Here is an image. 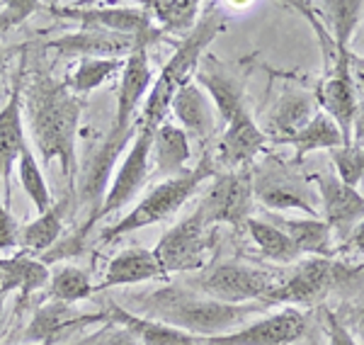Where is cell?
I'll use <instances>...</instances> for the list:
<instances>
[{
    "instance_id": "6da1fadb",
    "label": "cell",
    "mask_w": 364,
    "mask_h": 345,
    "mask_svg": "<svg viewBox=\"0 0 364 345\" xmlns=\"http://www.w3.org/2000/svg\"><path fill=\"white\" fill-rule=\"evenodd\" d=\"M85 100L68 90L63 80L49 73H34L22 92V110L32 132V142L44 163L58 161L63 175L73 180L78 159L75 139Z\"/></svg>"
},
{
    "instance_id": "7a4b0ae2",
    "label": "cell",
    "mask_w": 364,
    "mask_h": 345,
    "mask_svg": "<svg viewBox=\"0 0 364 345\" xmlns=\"http://www.w3.org/2000/svg\"><path fill=\"white\" fill-rule=\"evenodd\" d=\"M134 302H136L139 317L161 321L195 338L226 336L243 329L248 319L265 312L262 304H224L209 299L185 285H168Z\"/></svg>"
},
{
    "instance_id": "3957f363",
    "label": "cell",
    "mask_w": 364,
    "mask_h": 345,
    "mask_svg": "<svg viewBox=\"0 0 364 345\" xmlns=\"http://www.w3.org/2000/svg\"><path fill=\"white\" fill-rule=\"evenodd\" d=\"M221 27H224V10H221V5H202V15H199L195 29L178 44L173 58L163 66L158 78H154V85H151L149 95L144 100V107H141V117L136 122L139 127L156 132L168 120L175 92L195 78L199 63L204 58V51L216 39Z\"/></svg>"
},
{
    "instance_id": "277c9868",
    "label": "cell",
    "mask_w": 364,
    "mask_h": 345,
    "mask_svg": "<svg viewBox=\"0 0 364 345\" xmlns=\"http://www.w3.org/2000/svg\"><path fill=\"white\" fill-rule=\"evenodd\" d=\"M214 175H216V163L207 151L195 168H187L182 175H175V178L158 183L136 207L129 209L117 224L107 226L102 231V241H112V238L127 236L132 231L146 229L151 224H161V221L170 219L175 212H180L185 207V202L202 187V183H207Z\"/></svg>"
},
{
    "instance_id": "5b68a950",
    "label": "cell",
    "mask_w": 364,
    "mask_h": 345,
    "mask_svg": "<svg viewBox=\"0 0 364 345\" xmlns=\"http://www.w3.org/2000/svg\"><path fill=\"white\" fill-rule=\"evenodd\" d=\"M163 37L161 29L154 32L139 34L134 42L132 54L127 56V63L122 68L119 87H117V112L112 129L105 137V142L124 149L127 144H132V139L136 137V110L139 105L146 100L151 85H154V71H151V56L149 49L151 44H158Z\"/></svg>"
},
{
    "instance_id": "8992f818",
    "label": "cell",
    "mask_w": 364,
    "mask_h": 345,
    "mask_svg": "<svg viewBox=\"0 0 364 345\" xmlns=\"http://www.w3.org/2000/svg\"><path fill=\"white\" fill-rule=\"evenodd\" d=\"M282 282V275L262 267L240 265V262H219L199 270L197 277H192L190 290L209 299L224 302V304H245V302H260Z\"/></svg>"
},
{
    "instance_id": "52a82bcc",
    "label": "cell",
    "mask_w": 364,
    "mask_h": 345,
    "mask_svg": "<svg viewBox=\"0 0 364 345\" xmlns=\"http://www.w3.org/2000/svg\"><path fill=\"white\" fill-rule=\"evenodd\" d=\"M252 175V195L267 209H301L309 216H318L321 200L318 192L311 187V178L296 171V163H284L279 159H265L255 166Z\"/></svg>"
},
{
    "instance_id": "ba28073f",
    "label": "cell",
    "mask_w": 364,
    "mask_h": 345,
    "mask_svg": "<svg viewBox=\"0 0 364 345\" xmlns=\"http://www.w3.org/2000/svg\"><path fill=\"white\" fill-rule=\"evenodd\" d=\"M352 277V270L331 258H316L309 255L306 260H299L287 277L262 299V307L284 304V307H314L326 299L333 290L345 285Z\"/></svg>"
},
{
    "instance_id": "9c48e42d",
    "label": "cell",
    "mask_w": 364,
    "mask_h": 345,
    "mask_svg": "<svg viewBox=\"0 0 364 345\" xmlns=\"http://www.w3.org/2000/svg\"><path fill=\"white\" fill-rule=\"evenodd\" d=\"M252 202L255 195H252L250 168L226 171L214 178V185L204 192L195 214L211 229H216L219 224L245 226L252 212Z\"/></svg>"
},
{
    "instance_id": "30bf717a",
    "label": "cell",
    "mask_w": 364,
    "mask_h": 345,
    "mask_svg": "<svg viewBox=\"0 0 364 345\" xmlns=\"http://www.w3.org/2000/svg\"><path fill=\"white\" fill-rule=\"evenodd\" d=\"M214 231L197 214H190L180 224L170 226L154 248L163 272H195L204 270L207 253L214 243Z\"/></svg>"
},
{
    "instance_id": "8fae6325",
    "label": "cell",
    "mask_w": 364,
    "mask_h": 345,
    "mask_svg": "<svg viewBox=\"0 0 364 345\" xmlns=\"http://www.w3.org/2000/svg\"><path fill=\"white\" fill-rule=\"evenodd\" d=\"M139 127V124H136ZM154 134L151 129H144L139 127L136 137L132 139L127 149V156L122 159L119 171L112 175V183L107 185V192H105V200L100 204L95 219L92 224L100 219H105L107 214L117 212V209L127 207L129 202L136 197V192L144 187V183L151 175V146H154Z\"/></svg>"
},
{
    "instance_id": "7c38bea8",
    "label": "cell",
    "mask_w": 364,
    "mask_h": 345,
    "mask_svg": "<svg viewBox=\"0 0 364 345\" xmlns=\"http://www.w3.org/2000/svg\"><path fill=\"white\" fill-rule=\"evenodd\" d=\"M54 17L78 22L80 27L107 29V32L127 34V37H139V34L158 29L146 13L144 5H46Z\"/></svg>"
},
{
    "instance_id": "4fadbf2b",
    "label": "cell",
    "mask_w": 364,
    "mask_h": 345,
    "mask_svg": "<svg viewBox=\"0 0 364 345\" xmlns=\"http://www.w3.org/2000/svg\"><path fill=\"white\" fill-rule=\"evenodd\" d=\"M311 183L318 190L323 221L331 226L333 238L345 241L357 224L364 221V195L357 187L345 185L336 173H314Z\"/></svg>"
},
{
    "instance_id": "5bb4252c",
    "label": "cell",
    "mask_w": 364,
    "mask_h": 345,
    "mask_svg": "<svg viewBox=\"0 0 364 345\" xmlns=\"http://www.w3.org/2000/svg\"><path fill=\"white\" fill-rule=\"evenodd\" d=\"M306 333V314L284 307L277 314L245 324L243 329L216 338H199V345H291Z\"/></svg>"
},
{
    "instance_id": "9a60e30c",
    "label": "cell",
    "mask_w": 364,
    "mask_h": 345,
    "mask_svg": "<svg viewBox=\"0 0 364 345\" xmlns=\"http://www.w3.org/2000/svg\"><path fill=\"white\" fill-rule=\"evenodd\" d=\"M195 83L209 95L219 120L228 124L236 115H240L245 107V80L236 68L228 63L216 61L214 56L204 54L195 73Z\"/></svg>"
},
{
    "instance_id": "2e32d148",
    "label": "cell",
    "mask_w": 364,
    "mask_h": 345,
    "mask_svg": "<svg viewBox=\"0 0 364 345\" xmlns=\"http://www.w3.org/2000/svg\"><path fill=\"white\" fill-rule=\"evenodd\" d=\"M348 58H350V49L348 51L338 49V58H336V63H333V68L328 73H323V80L314 90L318 107L331 117L340 127V132H343L345 146L352 144V117H355V110H357V95L350 80Z\"/></svg>"
},
{
    "instance_id": "e0dca14e",
    "label": "cell",
    "mask_w": 364,
    "mask_h": 345,
    "mask_svg": "<svg viewBox=\"0 0 364 345\" xmlns=\"http://www.w3.org/2000/svg\"><path fill=\"white\" fill-rule=\"evenodd\" d=\"M267 144L269 139L262 127L252 120L248 110H243L228 122L224 134L219 137L214 163L226 171H240V168H248L255 156L265 151Z\"/></svg>"
},
{
    "instance_id": "ac0fdd59",
    "label": "cell",
    "mask_w": 364,
    "mask_h": 345,
    "mask_svg": "<svg viewBox=\"0 0 364 345\" xmlns=\"http://www.w3.org/2000/svg\"><path fill=\"white\" fill-rule=\"evenodd\" d=\"M136 37L107 32V29L80 27L78 32L63 34L58 39L46 42V49L56 51L58 56L78 58H127L132 54Z\"/></svg>"
},
{
    "instance_id": "d6986e66",
    "label": "cell",
    "mask_w": 364,
    "mask_h": 345,
    "mask_svg": "<svg viewBox=\"0 0 364 345\" xmlns=\"http://www.w3.org/2000/svg\"><path fill=\"white\" fill-rule=\"evenodd\" d=\"M318 110L321 107L316 102L314 92L301 90V87H289L272 105L269 115L265 117L262 132L267 134V139L272 144H287L314 120Z\"/></svg>"
},
{
    "instance_id": "ffe728a7",
    "label": "cell",
    "mask_w": 364,
    "mask_h": 345,
    "mask_svg": "<svg viewBox=\"0 0 364 345\" xmlns=\"http://www.w3.org/2000/svg\"><path fill=\"white\" fill-rule=\"evenodd\" d=\"M97 321H105L102 312L83 314L73 304L49 302L34 312L32 321H29L25 333H22V341L27 345H54L73 329H80L85 324H97Z\"/></svg>"
},
{
    "instance_id": "44dd1931",
    "label": "cell",
    "mask_w": 364,
    "mask_h": 345,
    "mask_svg": "<svg viewBox=\"0 0 364 345\" xmlns=\"http://www.w3.org/2000/svg\"><path fill=\"white\" fill-rule=\"evenodd\" d=\"M170 115H175L178 127L187 137L195 139V142H207V139H211V134H214L216 110L211 105L209 95L195 80L185 83L175 92L173 105H170Z\"/></svg>"
},
{
    "instance_id": "7402d4cb",
    "label": "cell",
    "mask_w": 364,
    "mask_h": 345,
    "mask_svg": "<svg viewBox=\"0 0 364 345\" xmlns=\"http://www.w3.org/2000/svg\"><path fill=\"white\" fill-rule=\"evenodd\" d=\"M102 317L107 324H114L132 333L139 341V345H199V338L190 336V333L178 331L168 324H161V321L139 317V314L119 307L117 302L105 304Z\"/></svg>"
},
{
    "instance_id": "603a6c76",
    "label": "cell",
    "mask_w": 364,
    "mask_h": 345,
    "mask_svg": "<svg viewBox=\"0 0 364 345\" xmlns=\"http://www.w3.org/2000/svg\"><path fill=\"white\" fill-rule=\"evenodd\" d=\"M163 267L158 262L156 253L144 245H132L124 248L107 262V270L102 275V282L95 285V290H109V287H124V285H139L151 282V280L163 277Z\"/></svg>"
},
{
    "instance_id": "cb8c5ba5",
    "label": "cell",
    "mask_w": 364,
    "mask_h": 345,
    "mask_svg": "<svg viewBox=\"0 0 364 345\" xmlns=\"http://www.w3.org/2000/svg\"><path fill=\"white\" fill-rule=\"evenodd\" d=\"M51 270L44 260L27 253H17L13 258H0V290L5 294L17 292V309H22L37 292L49 287Z\"/></svg>"
},
{
    "instance_id": "d4e9b609",
    "label": "cell",
    "mask_w": 364,
    "mask_h": 345,
    "mask_svg": "<svg viewBox=\"0 0 364 345\" xmlns=\"http://www.w3.org/2000/svg\"><path fill=\"white\" fill-rule=\"evenodd\" d=\"M22 87L15 83L5 107L0 110V185L5 190V197L10 195V173L20 161L25 142V124H22Z\"/></svg>"
},
{
    "instance_id": "484cf974",
    "label": "cell",
    "mask_w": 364,
    "mask_h": 345,
    "mask_svg": "<svg viewBox=\"0 0 364 345\" xmlns=\"http://www.w3.org/2000/svg\"><path fill=\"white\" fill-rule=\"evenodd\" d=\"M190 137L173 122H163L154 134V146H151V171L158 178H175L187 171L190 161Z\"/></svg>"
},
{
    "instance_id": "4316f807",
    "label": "cell",
    "mask_w": 364,
    "mask_h": 345,
    "mask_svg": "<svg viewBox=\"0 0 364 345\" xmlns=\"http://www.w3.org/2000/svg\"><path fill=\"white\" fill-rule=\"evenodd\" d=\"M274 226H279L291 238V243L296 245L301 255H316V258H331L333 255V231L318 216L277 219Z\"/></svg>"
},
{
    "instance_id": "83f0119b",
    "label": "cell",
    "mask_w": 364,
    "mask_h": 345,
    "mask_svg": "<svg viewBox=\"0 0 364 345\" xmlns=\"http://www.w3.org/2000/svg\"><path fill=\"white\" fill-rule=\"evenodd\" d=\"M68 202L51 204L46 212H42L34 221L22 226L20 245L27 255H44L49 248H54L63 233V214H66Z\"/></svg>"
},
{
    "instance_id": "f1b7e54d",
    "label": "cell",
    "mask_w": 364,
    "mask_h": 345,
    "mask_svg": "<svg viewBox=\"0 0 364 345\" xmlns=\"http://www.w3.org/2000/svg\"><path fill=\"white\" fill-rule=\"evenodd\" d=\"M141 5L163 34H180L182 39L195 29L199 15H202V3L197 0H156V3Z\"/></svg>"
},
{
    "instance_id": "f546056e",
    "label": "cell",
    "mask_w": 364,
    "mask_h": 345,
    "mask_svg": "<svg viewBox=\"0 0 364 345\" xmlns=\"http://www.w3.org/2000/svg\"><path fill=\"white\" fill-rule=\"evenodd\" d=\"M124 63L127 58H80L78 66L70 68V73L63 78V83L73 95L83 97L122 73Z\"/></svg>"
},
{
    "instance_id": "4dcf8cb0",
    "label": "cell",
    "mask_w": 364,
    "mask_h": 345,
    "mask_svg": "<svg viewBox=\"0 0 364 345\" xmlns=\"http://www.w3.org/2000/svg\"><path fill=\"white\" fill-rule=\"evenodd\" d=\"M287 144L296 149L294 163H301L304 156H309L311 151H318V149L333 151V149H340V146H345V139H343V132H340V127L336 124V122H333L331 117L323 112V110H318L314 120H311L309 124L296 134V137H291Z\"/></svg>"
},
{
    "instance_id": "1f68e13d",
    "label": "cell",
    "mask_w": 364,
    "mask_h": 345,
    "mask_svg": "<svg viewBox=\"0 0 364 345\" xmlns=\"http://www.w3.org/2000/svg\"><path fill=\"white\" fill-rule=\"evenodd\" d=\"M245 231L248 236L252 238V243L257 245V250L262 253V258L272 260V262H299L301 260V253L291 238L287 236L279 226L274 224H267V221H260V219H250L245 221Z\"/></svg>"
},
{
    "instance_id": "d6a6232c",
    "label": "cell",
    "mask_w": 364,
    "mask_h": 345,
    "mask_svg": "<svg viewBox=\"0 0 364 345\" xmlns=\"http://www.w3.org/2000/svg\"><path fill=\"white\" fill-rule=\"evenodd\" d=\"M95 294V285L90 282V275L80 267L61 265L49 277V297L54 302L78 304Z\"/></svg>"
},
{
    "instance_id": "836d02e7",
    "label": "cell",
    "mask_w": 364,
    "mask_h": 345,
    "mask_svg": "<svg viewBox=\"0 0 364 345\" xmlns=\"http://www.w3.org/2000/svg\"><path fill=\"white\" fill-rule=\"evenodd\" d=\"M318 8L326 10L321 15H326L331 20V37L336 46L340 51H348L352 34H355V29L362 20L364 3L362 0H333V3H321Z\"/></svg>"
},
{
    "instance_id": "e575fe53",
    "label": "cell",
    "mask_w": 364,
    "mask_h": 345,
    "mask_svg": "<svg viewBox=\"0 0 364 345\" xmlns=\"http://www.w3.org/2000/svg\"><path fill=\"white\" fill-rule=\"evenodd\" d=\"M17 178H20V185L22 190H25V195L32 200L34 207L39 209V214L46 212V209L54 204L51 200V190L49 185H46V178L42 173V168H39V161L37 156H34V151L25 146L20 154V161H17Z\"/></svg>"
},
{
    "instance_id": "d590c367",
    "label": "cell",
    "mask_w": 364,
    "mask_h": 345,
    "mask_svg": "<svg viewBox=\"0 0 364 345\" xmlns=\"http://www.w3.org/2000/svg\"><path fill=\"white\" fill-rule=\"evenodd\" d=\"M331 159H333V166H336V175L345 185L357 187L364 180L360 149H355V146H340V149L331 151Z\"/></svg>"
},
{
    "instance_id": "8d00e7d4",
    "label": "cell",
    "mask_w": 364,
    "mask_h": 345,
    "mask_svg": "<svg viewBox=\"0 0 364 345\" xmlns=\"http://www.w3.org/2000/svg\"><path fill=\"white\" fill-rule=\"evenodd\" d=\"M39 8H44L42 3L34 0H10V3L0 5V34L10 32V29L20 27L27 17H32Z\"/></svg>"
},
{
    "instance_id": "74e56055",
    "label": "cell",
    "mask_w": 364,
    "mask_h": 345,
    "mask_svg": "<svg viewBox=\"0 0 364 345\" xmlns=\"http://www.w3.org/2000/svg\"><path fill=\"white\" fill-rule=\"evenodd\" d=\"M20 233H22L20 221H17L15 214L5 207V202H0V250L20 245Z\"/></svg>"
},
{
    "instance_id": "f35d334b",
    "label": "cell",
    "mask_w": 364,
    "mask_h": 345,
    "mask_svg": "<svg viewBox=\"0 0 364 345\" xmlns=\"http://www.w3.org/2000/svg\"><path fill=\"white\" fill-rule=\"evenodd\" d=\"M105 324H107V321H105ZM78 345H139V341L129 331L119 329V326H114V324H107L100 333L85 338V341Z\"/></svg>"
},
{
    "instance_id": "ab89813d",
    "label": "cell",
    "mask_w": 364,
    "mask_h": 345,
    "mask_svg": "<svg viewBox=\"0 0 364 345\" xmlns=\"http://www.w3.org/2000/svg\"><path fill=\"white\" fill-rule=\"evenodd\" d=\"M326 333H328V345H362L348 331V326L338 319V314L333 312H326Z\"/></svg>"
},
{
    "instance_id": "60d3db41",
    "label": "cell",
    "mask_w": 364,
    "mask_h": 345,
    "mask_svg": "<svg viewBox=\"0 0 364 345\" xmlns=\"http://www.w3.org/2000/svg\"><path fill=\"white\" fill-rule=\"evenodd\" d=\"M348 66H350V80L352 87H355V95L360 97L357 102H364V58L357 56L355 51H350Z\"/></svg>"
},
{
    "instance_id": "b9f144b4",
    "label": "cell",
    "mask_w": 364,
    "mask_h": 345,
    "mask_svg": "<svg viewBox=\"0 0 364 345\" xmlns=\"http://www.w3.org/2000/svg\"><path fill=\"white\" fill-rule=\"evenodd\" d=\"M343 324L348 326V331L364 345V302L355 304V307L350 309V321H343Z\"/></svg>"
},
{
    "instance_id": "7bdbcfd3",
    "label": "cell",
    "mask_w": 364,
    "mask_h": 345,
    "mask_svg": "<svg viewBox=\"0 0 364 345\" xmlns=\"http://www.w3.org/2000/svg\"><path fill=\"white\" fill-rule=\"evenodd\" d=\"M355 149H364V102H357L355 117H352V144Z\"/></svg>"
},
{
    "instance_id": "ee69618b",
    "label": "cell",
    "mask_w": 364,
    "mask_h": 345,
    "mask_svg": "<svg viewBox=\"0 0 364 345\" xmlns=\"http://www.w3.org/2000/svg\"><path fill=\"white\" fill-rule=\"evenodd\" d=\"M340 250H364V221L357 224V229L350 233L340 245Z\"/></svg>"
},
{
    "instance_id": "f6af8a7d",
    "label": "cell",
    "mask_w": 364,
    "mask_h": 345,
    "mask_svg": "<svg viewBox=\"0 0 364 345\" xmlns=\"http://www.w3.org/2000/svg\"><path fill=\"white\" fill-rule=\"evenodd\" d=\"M5 299H8V294L0 290V338H3V326H5Z\"/></svg>"
},
{
    "instance_id": "bcb514c9",
    "label": "cell",
    "mask_w": 364,
    "mask_h": 345,
    "mask_svg": "<svg viewBox=\"0 0 364 345\" xmlns=\"http://www.w3.org/2000/svg\"><path fill=\"white\" fill-rule=\"evenodd\" d=\"M5 61H8V54H5V49L0 46V78H3V71H5Z\"/></svg>"
},
{
    "instance_id": "7dc6e473",
    "label": "cell",
    "mask_w": 364,
    "mask_h": 345,
    "mask_svg": "<svg viewBox=\"0 0 364 345\" xmlns=\"http://www.w3.org/2000/svg\"><path fill=\"white\" fill-rule=\"evenodd\" d=\"M360 154H362V166H364V149H360Z\"/></svg>"
}]
</instances>
